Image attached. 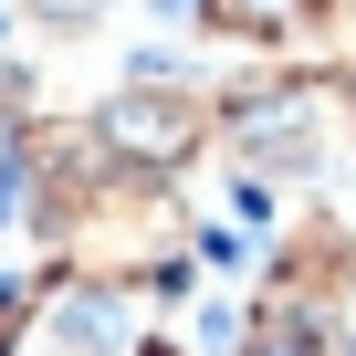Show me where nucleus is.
Here are the masks:
<instances>
[{"mask_svg":"<svg viewBox=\"0 0 356 356\" xmlns=\"http://www.w3.org/2000/svg\"><path fill=\"white\" fill-rule=\"evenodd\" d=\"M32 11H53V22H84V11H95V0H32Z\"/></svg>","mask_w":356,"mask_h":356,"instance_id":"5","label":"nucleus"},{"mask_svg":"<svg viewBox=\"0 0 356 356\" xmlns=\"http://www.w3.org/2000/svg\"><path fill=\"white\" fill-rule=\"evenodd\" d=\"M210 11H220L231 32H283V22L304 11V0H210Z\"/></svg>","mask_w":356,"mask_h":356,"instance_id":"4","label":"nucleus"},{"mask_svg":"<svg viewBox=\"0 0 356 356\" xmlns=\"http://www.w3.org/2000/svg\"><path fill=\"white\" fill-rule=\"evenodd\" d=\"M231 136H241V157L252 168H325L335 157V136H346V105L325 95V84H283V95H252L241 115H231Z\"/></svg>","mask_w":356,"mask_h":356,"instance_id":"1","label":"nucleus"},{"mask_svg":"<svg viewBox=\"0 0 356 356\" xmlns=\"http://www.w3.org/2000/svg\"><path fill=\"white\" fill-rule=\"evenodd\" d=\"M105 147L136 157V168H168V157H189L200 147V105L189 95H168V84H136L105 105Z\"/></svg>","mask_w":356,"mask_h":356,"instance_id":"2","label":"nucleus"},{"mask_svg":"<svg viewBox=\"0 0 356 356\" xmlns=\"http://www.w3.org/2000/svg\"><path fill=\"white\" fill-rule=\"evenodd\" d=\"M136 335H126V304L115 293H95V283H63L42 314H32V335H22V356H126Z\"/></svg>","mask_w":356,"mask_h":356,"instance_id":"3","label":"nucleus"}]
</instances>
